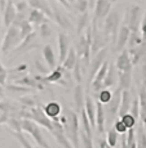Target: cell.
Returning a JSON list of instances; mask_svg holds the SVG:
<instances>
[{
	"label": "cell",
	"mask_w": 146,
	"mask_h": 148,
	"mask_svg": "<svg viewBox=\"0 0 146 148\" xmlns=\"http://www.w3.org/2000/svg\"><path fill=\"white\" fill-rule=\"evenodd\" d=\"M66 121L64 124V133L67 136V139L71 142L74 148H80V140H79V132H80V121L79 115L75 111L70 110V108H65L64 110Z\"/></svg>",
	"instance_id": "1"
},
{
	"label": "cell",
	"mask_w": 146,
	"mask_h": 148,
	"mask_svg": "<svg viewBox=\"0 0 146 148\" xmlns=\"http://www.w3.org/2000/svg\"><path fill=\"white\" fill-rule=\"evenodd\" d=\"M120 27V12L116 9H111L106 18L104 19V25H102V31L109 38L111 44L115 45L116 35Z\"/></svg>",
	"instance_id": "2"
},
{
	"label": "cell",
	"mask_w": 146,
	"mask_h": 148,
	"mask_svg": "<svg viewBox=\"0 0 146 148\" xmlns=\"http://www.w3.org/2000/svg\"><path fill=\"white\" fill-rule=\"evenodd\" d=\"M21 35H19V30L16 25H10L8 27L7 32H5V36L3 39L1 47H0V52H1L4 56H8L17 45L21 42Z\"/></svg>",
	"instance_id": "3"
},
{
	"label": "cell",
	"mask_w": 146,
	"mask_h": 148,
	"mask_svg": "<svg viewBox=\"0 0 146 148\" xmlns=\"http://www.w3.org/2000/svg\"><path fill=\"white\" fill-rule=\"evenodd\" d=\"M21 127L24 132H26L27 134H30L34 138V140L36 142L39 147L42 148H51L48 142L45 140V138L43 136L42 129H40V125L36 124L35 121L30 120V119H22L21 120Z\"/></svg>",
	"instance_id": "4"
},
{
	"label": "cell",
	"mask_w": 146,
	"mask_h": 148,
	"mask_svg": "<svg viewBox=\"0 0 146 148\" xmlns=\"http://www.w3.org/2000/svg\"><path fill=\"white\" fill-rule=\"evenodd\" d=\"M141 13L142 9L138 5H131L127 9L124 16V25L132 32H138L140 23H141Z\"/></svg>",
	"instance_id": "5"
},
{
	"label": "cell",
	"mask_w": 146,
	"mask_h": 148,
	"mask_svg": "<svg viewBox=\"0 0 146 148\" xmlns=\"http://www.w3.org/2000/svg\"><path fill=\"white\" fill-rule=\"evenodd\" d=\"M110 10H111V1H110V0H97L96 5H94L92 26L102 28L104 19L106 18V16L109 14Z\"/></svg>",
	"instance_id": "6"
},
{
	"label": "cell",
	"mask_w": 146,
	"mask_h": 148,
	"mask_svg": "<svg viewBox=\"0 0 146 148\" xmlns=\"http://www.w3.org/2000/svg\"><path fill=\"white\" fill-rule=\"evenodd\" d=\"M120 99H122V90L116 88L113 92L110 102L105 104V115H106V122L107 121H114L118 116V111L120 106Z\"/></svg>",
	"instance_id": "7"
},
{
	"label": "cell",
	"mask_w": 146,
	"mask_h": 148,
	"mask_svg": "<svg viewBox=\"0 0 146 148\" xmlns=\"http://www.w3.org/2000/svg\"><path fill=\"white\" fill-rule=\"evenodd\" d=\"M91 28H92V44H91V56H92L96 52H98L100 49L106 47V44L110 42V40L104 34L102 28L92 26V25H91Z\"/></svg>",
	"instance_id": "8"
},
{
	"label": "cell",
	"mask_w": 146,
	"mask_h": 148,
	"mask_svg": "<svg viewBox=\"0 0 146 148\" xmlns=\"http://www.w3.org/2000/svg\"><path fill=\"white\" fill-rule=\"evenodd\" d=\"M33 48H36V32H34V31L31 34H28L25 39H22L21 42H19V44L12 50L13 54H14V56L12 57V59L19 57L21 54L27 53L28 50H31ZM12 52H10V53H12Z\"/></svg>",
	"instance_id": "9"
},
{
	"label": "cell",
	"mask_w": 146,
	"mask_h": 148,
	"mask_svg": "<svg viewBox=\"0 0 146 148\" xmlns=\"http://www.w3.org/2000/svg\"><path fill=\"white\" fill-rule=\"evenodd\" d=\"M107 48H102V49H100L98 52H96L94 54L91 56V61H89V79L92 80L94 73L97 72V70H98L100 67H101V64L104 63L105 61H106V57H107Z\"/></svg>",
	"instance_id": "10"
},
{
	"label": "cell",
	"mask_w": 146,
	"mask_h": 148,
	"mask_svg": "<svg viewBox=\"0 0 146 148\" xmlns=\"http://www.w3.org/2000/svg\"><path fill=\"white\" fill-rule=\"evenodd\" d=\"M128 53H129L131 61H132L133 66H137V64L146 62V39H144V40L140 42L138 45H136V47L129 48Z\"/></svg>",
	"instance_id": "11"
},
{
	"label": "cell",
	"mask_w": 146,
	"mask_h": 148,
	"mask_svg": "<svg viewBox=\"0 0 146 148\" xmlns=\"http://www.w3.org/2000/svg\"><path fill=\"white\" fill-rule=\"evenodd\" d=\"M109 62L105 61L104 63L101 64V67L97 70V72L94 73L93 79H92V82H91V88H92V90L94 93H98L100 90L104 88V79L105 76H106V72L109 70Z\"/></svg>",
	"instance_id": "12"
},
{
	"label": "cell",
	"mask_w": 146,
	"mask_h": 148,
	"mask_svg": "<svg viewBox=\"0 0 146 148\" xmlns=\"http://www.w3.org/2000/svg\"><path fill=\"white\" fill-rule=\"evenodd\" d=\"M132 61H131L129 53H128V49H123L119 52V56L116 58L115 62V68L116 71H120V72H128V71H132Z\"/></svg>",
	"instance_id": "13"
},
{
	"label": "cell",
	"mask_w": 146,
	"mask_h": 148,
	"mask_svg": "<svg viewBox=\"0 0 146 148\" xmlns=\"http://www.w3.org/2000/svg\"><path fill=\"white\" fill-rule=\"evenodd\" d=\"M43 111H44V113L51 119V120H53L56 122H60V116L62 115L64 108H62V106L58 103V102L51 101V102H48L44 107H43Z\"/></svg>",
	"instance_id": "14"
},
{
	"label": "cell",
	"mask_w": 146,
	"mask_h": 148,
	"mask_svg": "<svg viewBox=\"0 0 146 148\" xmlns=\"http://www.w3.org/2000/svg\"><path fill=\"white\" fill-rule=\"evenodd\" d=\"M52 13H53L52 21L56 22L60 27H62L64 30H71V28H73V25H71V21L69 19V17L64 12H61L54 4L52 7Z\"/></svg>",
	"instance_id": "15"
},
{
	"label": "cell",
	"mask_w": 146,
	"mask_h": 148,
	"mask_svg": "<svg viewBox=\"0 0 146 148\" xmlns=\"http://www.w3.org/2000/svg\"><path fill=\"white\" fill-rule=\"evenodd\" d=\"M70 49V38L66 32L58 34V63L61 64L64 62L65 57L67 56Z\"/></svg>",
	"instance_id": "16"
},
{
	"label": "cell",
	"mask_w": 146,
	"mask_h": 148,
	"mask_svg": "<svg viewBox=\"0 0 146 148\" xmlns=\"http://www.w3.org/2000/svg\"><path fill=\"white\" fill-rule=\"evenodd\" d=\"M129 34H131V30L125 26L124 23L120 25L119 27V31H118V35H116V40H115V44L114 45V49L116 52H120L125 48L127 45V41H128V38H129Z\"/></svg>",
	"instance_id": "17"
},
{
	"label": "cell",
	"mask_w": 146,
	"mask_h": 148,
	"mask_svg": "<svg viewBox=\"0 0 146 148\" xmlns=\"http://www.w3.org/2000/svg\"><path fill=\"white\" fill-rule=\"evenodd\" d=\"M105 125H106V115H105L104 104L96 101V129L100 135L104 134Z\"/></svg>",
	"instance_id": "18"
},
{
	"label": "cell",
	"mask_w": 146,
	"mask_h": 148,
	"mask_svg": "<svg viewBox=\"0 0 146 148\" xmlns=\"http://www.w3.org/2000/svg\"><path fill=\"white\" fill-rule=\"evenodd\" d=\"M4 14H3V23H4L5 27H9L10 25L13 23V21L16 19L17 16V10L16 7H14V1L12 0H8L5 3V7H4Z\"/></svg>",
	"instance_id": "19"
},
{
	"label": "cell",
	"mask_w": 146,
	"mask_h": 148,
	"mask_svg": "<svg viewBox=\"0 0 146 148\" xmlns=\"http://www.w3.org/2000/svg\"><path fill=\"white\" fill-rule=\"evenodd\" d=\"M73 101H74V106H75V112L79 113L84 108V103H85V94H84V89H83L82 84L75 85V88H74Z\"/></svg>",
	"instance_id": "20"
},
{
	"label": "cell",
	"mask_w": 146,
	"mask_h": 148,
	"mask_svg": "<svg viewBox=\"0 0 146 148\" xmlns=\"http://www.w3.org/2000/svg\"><path fill=\"white\" fill-rule=\"evenodd\" d=\"M14 84L22 85V86L30 88V89H44V84L40 82L35 76H30V75H26V76H24V77H21V79L14 80Z\"/></svg>",
	"instance_id": "21"
},
{
	"label": "cell",
	"mask_w": 146,
	"mask_h": 148,
	"mask_svg": "<svg viewBox=\"0 0 146 148\" xmlns=\"http://www.w3.org/2000/svg\"><path fill=\"white\" fill-rule=\"evenodd\" d=\"M26 3L28 4V7L33 8V9H39L42 10L45 16L49 19H52V8L49 7V3L48 0H26Z\"/></svg>",
	"instance_id": "22"
},
{
	"label": "cell",
	"mask_w": 146,
	"mask_h": 148,
	"mask_svg": "<svg viewBox=\"0 0 146 148\" xmlns=\"http://www.w3.org/2000/svg\"><path fill=\"white\" fill-rule=\"evenodd\" d=\"M131 104H132V97H131L129 90H123L122 92V99H120V106L118 111V117L120 119L122 116H124L125 113L129 112Z\"/></svg>",
	"instance_id": "23"
},
{
	"label": "cell",
	"mask_w": 146,
	"mask_h": 148,
	"mask_svg": "<svg viewBox=\"0 0 146 148\" xmlns=\"http://www.w3.org/2000/svg\"><path fill=\"white\" fill-rule=\"evenodd\" d=\"M27 21L30 22L31 25H35V26H40V25H42L43 22H45V21H51V19L48 18V17L45 16V14L43 13L42 10H39V9H33V8H31L30 12L27 13Z\"/></svg>",
	"instance_id": "24"
},
{
	"label": "cell",
	"mask_w": 146,
	"mask_h": 148,
	"mask_svg": "<svg viewBox=\"0 0 146 148\" xmlns=\"http://www.w3.org/2000/svg\"><path fill=\"white\" fill-rule=\"evenodd\" d=\"M84 110L87 113L89 122L92 125V127H96V102L92 101L91 97H85V103H84Z\"/></svg>",
	"instance_id": "25"
},
{
	"label": "cell",
	"mask_w": 146,
	"mask_h": 148,
	"mask_svg": "<svg viewBox=\"0 0 146 148\" xmlns=\"http://www.w3.org/2000/svg\"><path fill=\"white\" fill-rule=\"evenodd\" d=\"M118 89L123 90H129L131 84H132V71H128V72H120L118 71Z\"/></svg>",
	"instance_id": "26"
},
{
	"label": "cell",
	"mask_w": 146,
	"mask_h": 148,
	"mask_svg": "<svg viewBox=\"0 0 146 148\" xmlns=\"http://www.w3.org/2000/svg\"><path fill=\"white\" fill-rule=\"evenodd\" d=\"M43 57H44V61L47 63V66L53 70L54 67L57 66V59H56V54H54L53 48L51 47L49 44H47L44 48H43Z\"/></svg>",
	"instance_id": "27"
},
{
	"label": "cell",
	"mask_w": 146,
	"mask_h": 148,
	"mask_svg": "<svg viewBox=\"0 0 146 148\" xmlns=\"http://www.w3.org/2000/svg\"><path fill=\"white\" fill-rule=\"evenodd\" d=\"M116 82H118V71H115L114 66L109 64V70L104 79V88H115Z\"/></svg>",
	"instance_id": "28"
},
{
	"label": "cell",
	"mask_w": 146,
	"mask_h": 148,
	"mask_svg": "<svg viewBox=\"0 0 146 148\" xmlns=\"http://www.w3.org/2000/svg\"><path fill=\"white\" fill-rule=\"evenodd\" d=\"M76 61H78V56H76L75 48H70V49H69L67 56L65 57L64 62H62L61 64L66 68L67 71H73V68H74V66H75Z\"/></svg>",
	"instance_id": "29"
},
{
	"label": "cell",
	"mask_w": 146,
	"mask_h": 148,
	"mask_svg": "<svg viewBox=\"0 0 146 148\" xmlns=\"http://www.w3.org/2000/svg\"><path fill=\"white\" fill-rule=\"evenodd\" d=\"M89 26V14L87 12H83L78 18V25H76V34L82 35L84 32V30H87V27Z\"/></svg>",
	"instance_id": "30"
},
{
	"label": "cell",
	"mask_w": 146,
	"mask_h": 148,
	"mask_svg": "<svg viewBox=\"0 0 146 148\" xmlns=\"http://www.w3.org/2000/svg\"><path fill=\"white\" fill-rule=\"evenodd\" d=\"M136 148H146V132L142 122L138 124L136 132Z\"/></svg>",
	"instance_id": "31"
},
{
	"label": "cell",
	"mask_w": 146,
	"mask_h": 148,
	"mask_svg": "<svg viewBox=\"0 0 146 148\" xmlns=\"http://www.w3.org/2000/svg\"><path fill=\"white\" fill-rule=\"evenodd\" d=\"M10 134H12L14 138L17 139V142H18L19 144H21V147L22 148H42V147H35V146H33V144L30 143V140L25 136V134H22V132H12L10 130Z\"/></svg>",
	"instance_id": "32"
},
{
	"label": "cell",
	"mask_w": 146,
	"mask_h": 148,
	"mask_svg": "<svg viewBox=\"0 0 146 148\" xmlns=\"http://www.w3.org/2000/svg\"><path fill=\"white\" fill-rule=\"evenodd\" d=\"M111 97H113V90H111L110 88H102V89L98 92V95H97V101H98L100 103H102V104L105 106L106 103H109V102H110Z\"/></svg>",
	"instance_id": "33"
},
{
	"label": "cell",
	"mask_w": 146,
	"mask_h": 148,
	"mask_svg": "<svg viewBox=\"0 0 146 148\" xmlns=\"http://www.w3.org/2000/svg\"><path fill=\"white\" fill-rule=\"evenodd\" d=\"M79 140H80V143H82L83 148H94L92 135L87 134V133L83 132L82 129H80V132H79Z\"/></svg>",
	"instance_id": "34"
},
{
	"label": "cell",
	"mask_w": 146,
	"mask_h": 148,
	"mask_svg": "<svg viewBox=\"0 0 146 148\" xmlns=\"http://www.w3.org/2000/svg\"><path fill=\"white\" fill-rule=\"evenodd\" d=\"M83 75H84V72H83V66H82V63H80V59L78 58L75 66L73 68V79L78 82V84H82Z\"/></svg>",
	"instance_id": "35"
},
{
	"label": "cell",
	"mask_w": 146,
	"mask_h": 148,
	"mask_svg": "<svg viewBox=\"0 0 146 148\" xmlns=\"http://www.w3.org/2000/svg\"><path fill=\"white\" fill-rule=\"evenodd\" d=\"M119 134L116 133V130L114 127H110L107 130V134H106V143L109 144L110 147L115 148L116 147V143H118V139H119Z\"/></svg>",
	"instance_id": "36"
},
{
	"label": "cell",
	"mask_w": 146,
	"mask_h": 148,
	"mask_svg": "<svg viewBox=\"0 0 146 148\" xmlns=\"http://www.w3.org/2000/svg\"><path fill=\"white\" fill-rule=\"evenodd\" d=\"M40 36L43 39H48L53 32V28H52V25H51V21H45L40 25Z\"/></svg>",
	"instance_id": "37"
},
{
	"label": "cell",
	"mask_w": 146,
	"mask_h": 148,
	"mask_svg": "<svg viewBox=\"0 0 146 148\" xmlns=\"http://www.w3.org/2000/svg\"><path fill=\"white\" fill-rule=\"evenodd\" d=\"M142 40H144V38H142V36L140 35L138 32H132V31H131V34H129V38H128V41H127L128 49H129V48L136 47V45H138V44H140V42H141Z\"/></svg>",
	"instance_id": "38"
},
{
	"label": "cell",
	"mask_w": 146,
	"mask_h": 148,
	"mask_svg": "<svg viewBox=\"0 0 146 148\" xmlns=\"http://www.w3.org/2000/svg\"><path fill=\"white\" fill-rule=\"evenodd\" d=\"M120 120L124 122V125H125V127H127V129L134 127V126H136V124H137V119L134 117L131 112H128V113H125L124 116H122V117H120Z\"/></svg>",
	"instance_id": "39"
},
{
	"label": "cell",
	"mask_w": 146,
	"mask_h": 148,
	"mask_svg": "<svg viewBox=\"0 0 146 148\" xmlns=\"http://www.w3.org/2000/svg\"><path fill=\"white\" fill-rule=\"evenodd\" d=\"M16 111H18V110H17L10 102L1 101V99H0V112L1 113H13V112H16Z\"/></svg>",
	"instance_id": "40"
},
{
	"label": "cell",
	"mask_w": 146,
	"mask_h": 148,
	"mask_svg": "<svg viewBox=\"0 0 146 148\" xmlns=\"http://www.w3.org/2000/svg\"><path fill=\"white\" fill-rule=\"evenodd\" d=\"M19 102H21V103L24 104L25 107L33 108V107L38 106V102H36V99L34 98L33 95H25V97H22V98H19Z\"/></svg>",
	"instance_id": "41"
},
{
	"label": "cell",
	"mask_w": 146,
	"mask_h": 148,
	"mask_svg": "<svg viewBox=\"0 0 146 148\" xmlns=\"http://www.w3.org/2000/svg\"><path fill=\"white\" fill-rule=\"evenodd\" d=\"M113 127L116 130V133L118 134H125L127 133V127H125V125H124V122H123L118 117L115 121H114V125H113Z\"/></svg>",
	"instance_id": "42"
},
{
	"label": "cell",
	"mask_w": 146,
	"mask_h": 148,
	"mask_svg": "<svg viewBox=\"0 0 146 148\" xmlns=\"http://www.w3.org/2000/svg\"><path fill=\"white\" fill-rule=\"evenodd\" d=\"M14 7H16L17 13L24 14V16L27 13V10H28V4H27L26 1H17V0H16V3H14Z\"/></svg>",
	"instance_id": "43"
},
{
	"label": "cell",
	"mask_w": 146,
	"mask_h": 148,
	"mask_svg": "<svg viewBox=\"0 0 146 148\" xmlns=\"http://www.w3.org/2000/svg\"><path fill=\"white\" fill-rule=\"evenodd\" d=\"M129 112L132 113V115L137 119V120L140 119V104H138V98L132 99V104H131V110H129Z\"/></svg>",
	"instance_id": "44"
},
{
	"label": "cell",
	"mask_w": 146,
	"mask_h": 148,
	"mask_svg": "<svg viewBox=\"0 0 146 148\" xmlns=\"http://www.w3.org/2000/svg\"><path fill=\"white\" fill-rule=\"evenodd\" d=\"M7 77H8V71H7V68L3 66L1 62H0V85L1 86L7 85Z\"/></svg>",
	"instance_id": "45"
},
{
	"label": "cell",
	"mask_w": 146,
	"mask_h": 148,
	"mask_svg": "<svg viewBox=\"0 0 146 148\" xmlns=\"http://www.w3.org/2000/svg\"><path fill=\"white\" fill-rule=\"evenodd\" d=\"M75 5H76V10H78L79 13L87 12L88 0H75Z\"/></svg>",
	"instance_id": "46"
},
{
	"label": "cell",
	"mask_w": 146,
	"mask_h": 148,
	"mask_svg": "<svg viewBox=\"0 0 146 148\" xmlns=\"http://www.w3.org/2000/svg\"><path fill=\"white\" fill-rule=\"evenodd\" d=\"M140 30H141V32H142V38L146 39V12H145V16H144V18H142L141 23H140Z\"/></svg>",
	"instance_id": "47"
},
{
	"label": "cell",
	"mask_w": 146,
	"mask_h": 148,
	"mask_svg": "<svg viewBox=\"0 0 146 148\" xmlns=\"http://www.w3.org/2000/svg\"><path fill=\"white\" fill-rule=\"evenodd\" d=\"M35 67L38 68V71H39L40 73H43V75H47V73L49 72V71H48V68H45L42 63H40L39 61H36V62H35Z\"/></svg>",
	"instance_id": "48"
},
{
	"label": "cell",
	"mask_w": 146,
	"mask_h": 148,
	"mask_svg": "<svg viewBox=\"0 0 146 148\" xmlns=\"http://www.w3.org/2000/svg\"><path fill=\"white\" fill-rule=\"evenodd\" d=\"M97 148H113V147L109 146L105 139H101V138H100L98 140H97Z\"/></svg>",
	"instance_id": "49"
},
{
	"label": "cell",
	"mask_w": 146,
	"mask_h": 148,
	"mask_svg": "<svg viewBox=\"0 0 146 148\" xmlns=\"http://www.w3.org/2000/svg\"><path fill=\"white\" fill-rule=\"evenodd\" d=\"M57 1L60 3V4H62V5H65V7L67 8L69 10H73V7H71V4L67 1V0H57Z\"/></svg>",
	"instance_id": "50"
},
{
	"label": "cell",
	"mask_w": 146,
	"mask_h": 148,
	"mask_svg": "<svg viewBox=\"0 0 146 148\" xmlns=\"http://www.w3.org/2000/svg\"><path fill=\"white\" fill-rule=\"evenodd\" d=\"M0 47H1V21H0Z\"/></svg>",
	"instance_id": "51"
},
{
	"label": "cell",
	"mask_w": 146,
	"mask_h": 148,
	"mask_svg": "<svg viewBox=\"0 0 146 148\" xmlns=\"http://www.w3.org/2000/svg\"><path fill=\"white\" fill-rule=\"evenodd\" d=\"M3 94H4V90H3V86L0 85V97H1Z\"/></svg>",
	"instance_id": "52"
},
{
	"label": "cell",
	"mask_w": 146,
	"mask_h": 148,
	"mask_svg": "<svg viewBox=\"0 0 146 148\" xmlns=\"http://www.w3.org/2000/svg\"><path fill=\"white\" fill-rule=\"evenodd\" d=\"M69 3H70V4H75V0H67Z\"/></svg>",
	"instance_id": "53"
},
{
	"label": "cell",
	"mask_w": 146,
	"mask_h": 148,
	"mask_svg": "<svg viewBox=\"0 0 146 148\" xmlns=\"http://www.w3.org/2000/svg\"><path fill=\"white\" fill-rule=\"evenodd\" d=\"M48 1H52V3H54V1H53V0H48Z\"/></svg>",
	"instance_id": "54"
},
{
	"label": "cell",
	"mask_w": 146,
	"mask_h": 148,
	"mask_svg": "<svg viewBox=\"0 0 146 148\" xmlns=\"http://www.w3.org/2000/svg\"><path fill=\"white\" fill-rule=\"evenodd\" d=\"M12 1H16V0H12Z\"/></svg>",
	"instance_id": "55"
},
{
	"label": "cell",
	"mask_w": 146,
	"mask_h": 148,
	"mask_svg": "<svg viewBox=\"0 0 146 148\" xmlns=\"http://www.w3.org/2000/svg\"><path fill=\"white\" fill-rule=\"evenodd\" d=\"M114 1H116V0H114Z\"/></svg>",
	"instance_id": "56"
},
{
	"label": "cell",
	"mask_w": 146,
	"mask_h": 148,
	"mask_svg": "<svg viewBox=\"0 0 146 148\" xmlns=\"http://www.w3.org/2000/svg\"><path fill=\"white\" fill-rule=\"evenodd\" d=\"M60 148H62V147H60Z\"/></svg>",
	"instance_id": "57"
},
{
	"label": "cell",
	"mask_w": 146,
	"mask_h": 148,
	"mask_svg": "<svg viewBox=\"0 0 146 148\" xmlns=\"http://www.w3.org/2000/svg\"><path fill=\"white\" fill-rule=\"evenodd\" d=\"M0 99H1V98H0Z\"/></svg>",
	"instance_id": "58"
}]
</instances>
